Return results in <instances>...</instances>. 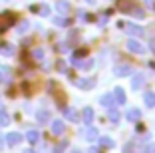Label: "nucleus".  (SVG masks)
I'll list each match as a JSON object with an SVG mask.
<instances>
[{
  "label": "nucleus",
  "mask_w": 155,
  "mask_h": 153,
  "mask_svg": "<svg viewBox=\"0 0 155 153\" xmlns=\"http://www.w3.org/2000/svg\"><path fill=\"white\" fill-rule=\"evenodd\" d=\"M145 86V74H135L133 76V81H131V88L133 90H141V88Z\"/></svg>",
  "instance_id": "obj_6"
},
{
  "label": "nucleus",
  "mask_w": 155,
  "mask_h": 153,
  "mask_svg": "<svg viewBox=\"0 0 155 153\" xmlns=\"http://www.w3.org/2000/svg\"><path fill=\"white\" fill-rule=\"evenodd\" d=\"M115 6H117L119 12H129L131 14V10L135 8V0H117Z\"/></svg>",
  "instance_id": "obj_3"
},
{
  "label": "nucleus",
  "mask_w": 155,
  "mask_h": 153,
  "mask_svg": "<svg viewBox=\"0 0 155 153\" xmlns=\"http://www.w3.org/2000/svg\"><path fill=\"white\" fill-rule=\"evenodd\" d=\"M143 101H145L147 108H155V94H153V91H145V95H143Z\"/></svg>",
  "instance_id": "obj_14"
},
{
  "label": "nucleus",
  "mask_w": 155,
  "mask_h": 153,
  "mask_svg": "<svg viewBox=\"0 0 155 153\" xmlns=\"http://www.w3.org/2000/svg\"><path fill=\"white\" fill-rule=\"evenodd\" d=\"M143 153H155V143H149V145L145 147V151H143Z\"/></svg>",
  "instance_id": "obj_32"
},
{
  "label": "nucleus",
  "mask_w": 155,
  "mask_h": 153,
  "mask_svg": "<svg viewBox=\"0 0 155 153\" xmlns=\"http://www.w3.org/2000/svg\"><path fill=\"white\" fill-rule=\"evenodd\" d=\"M24 153H36V151H34V149H26V151H24Z\"/></svg>",
  "instance_id": "obj_38"
},
{
  "label": "nucleus",
  "mask_w": 155,
  "mask_h": 153,
  "mask_svg": "<svg viewBox=\"0 0 155 153\" xmlns=\"http://www.w3.org/2000/svg\"><path fill=\"white\" fill-rule=\"evenodd\" d=\"M74 64H76L78 68H80V70H90L91 66H94V62H91V60H87V62H80V60H74Z\"/></svg>",
  "instance_id": "obj_19"
},
{
  "label": "nucleus",
  "mask_w": 155,
  "mask_h": 153,
  "mask_svg": "<svg viewBox=\"0 0 155 153\" xmlns=\"http://www.w3.org/2000/svg\"><path fill=\"white\" fill-rule=\"evenodd\" d=\"M2 145H4V139H2V137H0V149H2Z\"/></svg>",
  "instance_id": "obj_39"
},
{
  "label": "nucleus",
  "mask_w": 155,
  "mask_h": 153,
  "mask_svg": "<svg viewBox=\"0 0 155 153\" xmlns=\"http://www.w3.org/2000/svg\"><path fill=\"white\" fill-rule=\"evenodd\" d=\"M125 117H127L129 121H139V117H141V111H139L137 108H131V109H127Z\"/></svg>",
  "instance_id": "obj_10"
},
{
  "label": "nucleus",
  "mask_w": 155,
  "mask_h": 153,
  "mask_svg": "<svg viewBox=\"0 0 155 153\" xmlns=\"http://www.w3.org/2000/svg\"><path fill=\"white\" fill-rule=\"evenodd\" d=\"M54 24H56V26H70V20L64 18V16H56V18H54Z\"/></svg>",
  "instance_id": "obj_24"
},
{
  "label": "nucleus",
  "mask_w": 155,
  "mask_h": 153,
  "mask_svg": "<svg viewBox=\"0 0 155 153\" xmlns=\"http://www.w3.org/2000/svg\"><path fill=\"white\" fill-rule=\"evenodd\" d=\"M100 145L105 149H114L115 147V141L111 139V137H107V135H104V137H100Z\"/></svg>",
  "instance_id": "obj_12"
},
{
  "label": "nucleus",
  "mask_w": 155,
  "mask_h": 153,
  "mask_svg": "<svg viewBox=\"0 0 155 153\" xmlns=\"http://www.w3.org/2000/svg\"><path fill=\"white\" fill-rule=\"evenodd\" d=\"M149 48H151V52L155 54V40H151V44H149Z\"/></svg>",
  "instance_id": "obj_36"
},
{
  "label": "nucleus",
  "mask_w": 155,
  "mask_h": 153,
  "mask_svg": "<svg viewBox=\"0 0 155 153\" xmlns=\"http://www.w3.org/2000/svg\"><path fill=\"white\" fill-rule=\"evenodd\" d=\"M28 28V22H24V24H20V32H24Z\"/></svg>",
  "instance_id": "obj_35"
},
{
  "label": "nucleus",
  "mask_w": 155,
  "mask_h": 153,
  "mask_svg": "<svg viewBox=\"0 0 155 153\" xmlns=\"http://www.w3.org/2000/svg\"><path fill=\"white\" fill-rule=\"evenodd\" d=\"M90 153H101V151L97 147H90Z\"/></svg>",
  "instance_id": "obj_37"
},
{
  "label": "nucleus",
  "mask_w": 155,
  "mask_h": 153,
  "mask_svg": "<svg viewBox=\"0 0 155 153\" xmlns=\"http://www.w3.org/2000/svg\"><path fill=\"white\" fill-rule=\"evenodd\" d=\"M107 119L114 121V123H117L119 121V111H117V109H114V108H110V111H107Z\"/></svg>",
  "instance_id": "obj_20"
},
{
  "label": "nucleus",
  "mask_w": 155,
  "mask_h": 153,
  "mask_svg": "<svg viewBox=\"0 0 155 153\" xmlns=\"http://www.w3.org/2000/svg\"><path fill=\"white\" fill-rule=\"evenodd\" d=\"M84 137H86L87 141H94V139H97V129H96V127H87V129L84 131Z\"/></svg>",
  "instance_id": "obj_15"
},
{
  "label": "nucleus",
  "mask_w": 155,
  "mask_h": 153,
  "mask_svg": "<svg viewBox=\"0 0 155 153\" xmlns=\"http://www.w3.org/2000/svg\"><path fill=\"white\" fill-rule=\"evenodd\" d=\"M56 8H58V12H62V14H66L70 10V4L66 2V0H60L58 4H56Z\"/></svg>",
  "instance_id": "obj_23"
},
{
  "label": "nucleus",
  "mask_w": 155,
  "mask_h": 153,
  "mask_svg": "<svg viewBox=\"0 0 155 153\" xmlns=\"http://www.w3.org/2000/svg\"><path fill=\"white\" fill-rule=\"evenodd\" d=\"M20 141H22V135H20V133H8V135H6V143H8L10 147L18 145Z\"/></svg>",
  "instance_id": "obj_8"
},
{
  "label": "nucleus",
  "mask_w": 155,
  "mask_h": 153,
  "mask_svg": "<svg viewBox=\"0 0 155 153\" xmlns=\"http://www.w3.org/2000/svg\"><path fill=\"white\" fill-rule=\"evenodd\" d=\"M10 123V117H8V113L6 111H0V125L4 127V125H8Z\"/></svg>",
  "instance_id": "obj_26"
},
{
  "label": "nucleus",
  "mask_w": 155,
  "mask_h": 153,
  "mask_svg": "<svg viewBox=\"0 0 155 153\" xmlns=\"http://www.w3.org/2000/svg\"><path fill=\"white\" fill-rule=\"evenodd\" d=\"M26 139H28V141H30V143L34 145V143H36L38 139H40V133H38L36 129H30V131H28V133H26Z\"/></svg>",
  "instance_id": "obj_18"
},
{
  "label": "nucleus",
  "mask_w": 155,
  "mask_h": 153,
  "mask_svg": "<svg viewBox=\"0 0 155 153\" xmlns=\"http://www.w3.org/2000/svg\"><path fill=\"white\" fill-rule=\"evenodd\" d=\"M64 131H66V125H64V121H60V119L52 121V133H54V135H62Z\"/></svg>",
  "instance_id": "obj_7"
},
{
  "label": "nucleus",
  "mask_w": 155,
  "mask_h": 153,
  "mask_svg": "<svg viewBox=\"0 0 155 153\" xmlns=\"http://www.w3.org/2000/svg\"><path fill=\"white\" fill-rule=\"evenodd\" d=\"M84 56H87V50H84V48H80V50L74 52V60L76 58H84Z\"/></svg>",
  "instance_id": "obj_28"
},
{
  "label": "nucleus",
  "mask_w": 155,
  "mask_h": 153,
  "mask_svg": "<svg viewBox=\"0 0 155 153\" xmlns=\"http://www.w3.org/2000/svg\"><path fill=\"white\" fill-rule=\"evenodd\" d=\"M87 2H90V4H94V2H96V0H87Z\"/></svg>",
  "instance_id": "obj_41"
},
{
  "label": "nucleus",
  "mask_w": 155,
  "mask_h": 153,
  "mask_svg": "<svg viewBox=\"0 0 155 153\" xmlns=\"http://www.w3.org/2000/svg\"><path fill=\"white\" fill-rule=\"evenodd\" d=\"M10 80V68L8 66H0V84H6Z\"/></svg>",
  "instance_id": "obj_13"
},
{
  "label": "nucleus",
  "mask_w": 155,
  "mask_h": 153,
  "mask_svg": "<svg viewBox=\"0 0 155 153\" xmlns=\"http://www.w3.org/2000/svg\"><path fill=\"white\" fill-rule=\"evenodd\" d=\"M40 12L46 16V14H50V8H48V6H42V10H40Z\"/></svg>",
  "instance_id": "obj_34"
},
{
  "label": "nucleus",
  "mask_w": 155,
  "mask_h": 153,
  "mask_svg": "<svg viewBox=\"0 0 155 153\" xmlns=\"http://www.w3.org/2000/svg\"><path fill=\"white\" fill-rule=\"evenodd\" d=\"M114 98H115V104H125V91L121 90V88H115L114 90Z\"/></svg>",
  "instance_id": "obj_11"
},
{
  "label": "nucleus",
  "mask_w": 155,
  "mask_h": 153,
  "mask_svg": "<svg viewBox=\"0 0 155 153\" xmlns=\"http://www.w3.org/2000/svg\"><path fill=\"white\" fill-rule=\"evenodd\" d=\"M14 22H16V16H14L12 12H2L0 14V32L8 30Z\"/></svg>",
  "instance_id": "obj_1"
},
{
  "label": "nucleus",
  "mask_w": 155,
  "mask_h": 153,
  "mask_svg": "<svg viewBox=\"0 0 155 153\" xmlns=\"http://www.w3.org/2000/svg\"><path fill=\"white\" fill-rule=\"evenodd\" d=\"M125 32H127L129 36H135V38L145 36V30H143L141 26H135V24H127V26H125Z\"/></svg>",
  "instance_id": "obj_4"
},
{
  "label": "nucleus",
  "mask_w": 155,
  "mask_h": 153,
  "mask_svg": "<svg viewBox=\"0 0 155 153\" xmlns=\"http://www.w3.org/2000/svg\"><path fill=\"white\" fill-rule=\"evenodd\" d=\"M76 86L80 90H90V88H94V80H78Z\"/></svg>",
  "instance_id": "obj_16"
},
{
  "label": "nucleus",
  "mask_w": 155,
  "mask_h": 153,
  "mask_svg": "<svg viewBox=\"0 0 155 153\" xmlns=\"http://www.w3.org/2000/svg\"><path fill=\"white\" fill-rule=\"evenodd\" d=\"M72 153H82V151H80V149H74V151Z\"/></svg>",
  "instance_id": "obj_40"
},
{
  "label": "nucleus",
  "mask_w": 155,
  "mask_h": 153,
  "mask_svg": "<svg viewBox=\"0 0 155 153\" xmlns=\"http://www.w3.org/2000/svg\"><path fill=\"white\" fill-rule=\"evenodd\" d=\"M58 70H60V72H66V62L60 60V62H58Z\"/></svg>",
  "instance_id": "obj_33"
},
{
  "label": "nucleus",
  "mask_w": 155,
  "mask_h": 153,
  "mask_svg": "<svg viewBox=\"0 0 155 153\" xmlns=\"http://www.w3.org/2000/svg\"><path fill=\"white\" fill-rule=\"evenodd\" d=\"M100 104L104 105V108H111V105L115 104L114 94H105V95H101V98H100Z\"/></svg>",
  "instance_id": "obj_9"
},
{
  "label": "nucleus",
  "mask_w": 155,
  "mask_h": 153,
  "mask_svg": "<svg viewBox=\"0 0 155 153\" xmlns=\"http://www.w3.org/2000/svg\"><path fill=\"white\" fill-rule=\"evenodd\" d=\"M64 113H66V117H68L70 121H78V113H76V109L66 108V109H64Z\"/></svg>",
  "instance_id": "obj_22"
},
{
  "label": "nucleus",
  "mask_w": 155,
  "mask_h": 153,
  "mask_svg": "<svg viewBox=\"0 0 155 153\" xmlns=\"http://www.w3.org/2000/svg\"><path fill=\"white\" fill-rule=\"evenodd\" d=\"M36 119H38L40 123H46L48 119H50V113L46 111V109H42V111H38V113H36Z\"/></svg>",
  "instance_id": "obj_21"
},
{
  "label": "nucleus",
  "mask_w": 155,
  "mask_h": 153,
  "mask_svg": "<svg viewBox=\"0 0 155 153\" xmlns=\"http://www.w3.org/2000/svg\"><path fill=\"white\" fill-rule=\"evenodd\" d=\"M123 153H141V151L135 149V145H133V143H127L125 147H123Z\"/></svg>",
  "instance_id": "obj_27"
},
{
  "label": "nucleus",
  "mask_w": 155,
  "mask_h": 153,
  "mask_svg": "<svg viewBox=\"0 0 155 153\" xmlns=\"http://www.w3.org/2000/svg\"><path fill=\"white\" fill-rule=\"evenodd\" d=\"M131 14H133V16H137V18H143V10L141 8H133Z\"/></svg>",
  "instance_id": "obj_31"
},
{
  "label": "nucleus",
  "mask_w": 155,
  "mask_h": 153,
  "mask_svg": "<svg viewBox=\"0 0 155 153\" xmlns=\"http://www.w3.org/2000/svg\"><path fill=\"white\" fill-rule=\"evenodd\" d=\"M66 145H68V141H62L60 145H56V149H54V153H64V149H66Z\"/></svg>",
  "instance_id": "obj_29"
},
{
  "label": "nucleus",
  "mask_w": 155,
  "mask_h": 153,
  "mask_svg": "<svg viewBox=\"0 0 155 153\" xmlns=\"http://www.w3.org/2000/svg\"><path fill=\"white\" fill-rule=\"evenodd\" d=\"M135 72V68L131 66V64H121V66H117V68H114V74L115 76H119V78H125V76H131V74Z\"/></svg>",
  "instance_id": "obj_2"
},
{
  "label": "nucleus",
  "mask_w": 155,
  "mask_h": 153,
  "mask_svg": "<svg viewBox=\"0 0 155 153\" xmlns=\"http://www.w3.org/2000/svg\"><path fill=\"white\" fill-rule=\"evenodd\" d=\"M0 52H2L4 56H12L14 54V48L10 44H2V46H0Z\"/></svg>",
  "instance_id": "obj_25"
},
{
  "label": "nucleus",
  "mask_w": 155,
  "mask_h": 153,
  "mask_svg": "<svg viewBox=\"0 0 155 153\" xmlns=\"http://www.w3.org/2000/svg\"><path fill=\"white\" fill-rule=\"evenodd\" d=\"M127 50L131 52V54H143V52H145V48H143L137 40H127Z\"/></svg>",
  "instance_id": "obj_5"
},
{
  "label": "nucleus",
  "mask_w": 155,
  "mask_h": 153,
  "mask_svg": "<svg viewBox=\"0 0 155 153\" xmlns=\"http://www.w3.org/2000/svg\"><path fill=\"white\" fill-rule=\"evenodd\" d=\"M42 58H44V50H40V48L34 50V60H42Z\"/></svg>",
  "instance_id": "obj_30"
},
{
  "label": "nucleus",
  "mask_w": 155,
  "mask_h": 153,
  "mask_svg": "<svg viewBox=\"0 0 155 153\" xmlns=\"http://www.w3.org/2000/svg\"><path fill=\"white\" fill-rule=\"evenodd\" d=\"M82 115H84V121H86L87 125L94 121V109H91V108H86V109L82 111Z\"/></svg>",
  "instance_id": "obj_17"
}]
</instances>
